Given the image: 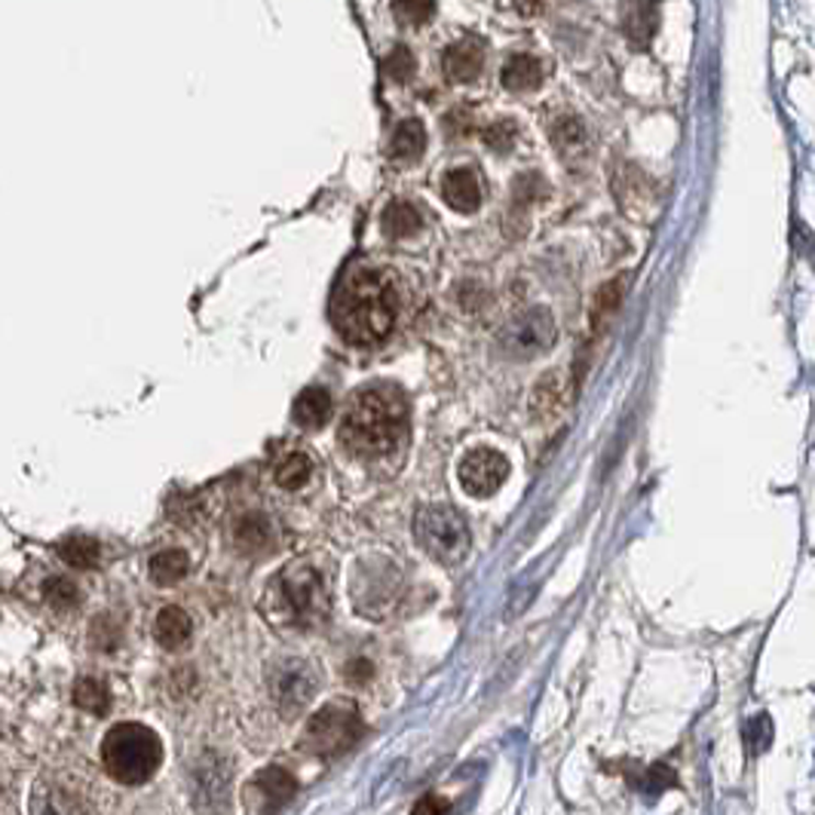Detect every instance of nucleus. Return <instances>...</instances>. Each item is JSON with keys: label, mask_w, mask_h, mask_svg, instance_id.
<instances>
[{"label": "nucleus", "mask_w": 815, "mask_h": 815, "mask_svg": "<svg viewBox=\"0 0 815 815\" xmlns=\"http://www.w3.org/2000/svg\"><path fill=\"white\" fill-rule=\"evenodd\" d=\"M408 439V399L396 384H369L350 399L341 420V445L356 457L396 454Z\"/></svg>", "instance_id": "obj_1"}, {"label": "nucleus", "mask_w": 815, "mask_h": 815, "mask_svg": "<svg viewBox=\"0 0 815 815\" xmlns=\"http://www.w3.org/2000/svg\"><path fill=\"white\" fill-rule=\"evenodd\" d=\"M399 297L381 270L353 268L331 297V322L347 343H381L396 326Z\"/></svg>", "instance_id": "obj_2"}, {"label": "nucleus", "mask_w": 815, "mask_h": 815, "mask_svg": "<svg viewBox=\"0 0 815 815\" xmlns=\"http://www.w3.org/2000/svg\"><path fill=\"white\" fill-rule=\"evenodd\" d=\"M264 613L273 625L301 629V632L326 623L331 613V598H328L322 574L304 562L285 564L268 582Z\"/></svg>", "instance_id": "obj_3"}, {"label": "nucleus", "mask_w": 815, "mask_h": 815, "mask_svg": "<svg viewBox=\"0 0 815 815\" xmlns=\"http://www.w3.org/2000/svg\"><path fill=\"white\" fill-rule=\"evenodd\" d=\"M102 763L120 785H145L163 763L160 736L145 724H117L102 742Z\"/></svg>", "instance_id": "obj_4"}, {"label": "nucleus", "mask_w": 815, "mask_h": 815, "mask_svg": "<svg viewBox=\"0 0 815 815\" xmlns=\"http://www.w3.org/2000/svg\"><path fill=\"white\" fill-rule=\"evenodd\" d=\"M415 536L427 555H432L439 564H460L469 555L473 536L469 524L460 516L457 509L442 503L423 506L415 516Z\"/></svg>", "instance_id": "obj_5"}, {"label": "nucleus", "mask_w": 815, "mask_h": 815, "mask_svg": "<svg viewBox=\"0 0 815 815\" xmlns=\"http://www.w3.org/2000/svg\"><path fill=\"white\" fill-rule=\"evenodd\" d=\"M362 733H365V721L353 705L328 702L307 721L301 745L316 757H341L362 739Z\"/></svg>", "instance_id": "obj_6"}, {"label": "nucleus", "mask_w": 815, "mask_h": 815, "mask_svg": "<svg viewBox=\"0 0 815 815\" xmlns=\"http://www.w3.org/2000/svg\"><path fill=\"white\" fill-rule=\"evenodd\" d=\"M401 595L399 567L386 558H365L350 577V598L359 613L371 620H381L389 610L396 608Z\"/></svg>", "instance_id": "obj_7"}, {"label": "nucleus", "mask_w": 815, "mask_h": 815, "mask_svg": "<svg viewBox=\"0 0 815 815\" xmlns=\"http://www.w3.org/2000/svg\"><path fill=\"white\" fill-rule=\"evenodd\" d=\"M555 343V319L546 307H531L500 331V350L509 359H536Z\"/></svg>", "instance_id": "obj_8"}, {"label": "nucleus", "mask_w": 815, "mask_h": 815, "mask_svg": "<svg viewBox=\"0 0 815 815\" xmlns=\"http://www.w3.org/2000/svg\"><path fill=\"white\" fill-rule=\"evenodd\" d=\"M297 779L285 767H264L246 785V806L254 815H280L295 801Z\"/></svg>", "instance_id": "obj_9"}, {"label": "nucleus", "mask_w": 815, "mask_h": 815, "mask_svg": "<svg viewBox=\"0 0 815 815\" xmlns=\"http://www.w3.org/2000/svg\"><path fill=\"white\" fill-rule=\"evenodd\" d=\"M316 690H319V675L304 659H282L280 666H273L270 671V693L288 712L307 705Z\"/></svg>", "instance_id": "obj_10"}, {"label": "nucleus", "mask_w": 815, "mask_h": 815, "mask_svg": "<svg viewBox=\"0 0 815 815\" xmlns=\"http://www.w3.org/2000/svg\"><path fill=\"white\" fill-rule=\"evenodd\" d=\"M460 485L466 494H473V497H490V494H497L500 485L506 482V475H509V460L500 454V451H494V448H475L469 451L466 457L460 460Z\"/></svg>", "instance_id": "obj_11"}, {"label": "nucleus", "mask_w": 815, "mask_h": 815, "mask_svg": "<svg viewBox=\"0 0 815 815\" xmlns=\"http://www.w3.org/2000/svg\"><path fill=\"white\" fill-rule=\"evenodd\" d=\"M485 65V46L482 41H460V44L448 46L442 68H445L448 80H457V83H469L478 77Z\"/></svg>", "instance_id": "obj_12"}, {"label": "nucleus", "mask_w": 815, "mask_h": 815, "mask_svg": "<svg viewBox=\"0 0 815 815\" xmlns=\"http://www.w3.org/2000/svg\"><path fill=\"white\" fill-rule=\"evenodd\" d=\"M200 782H196V803L203 806V810H212V813H218L224 810V803H227V785H230V776L224 770V763H212V757H206L203 763H200Z\"/></svg>", "instance_id": "obj_13"}, {"label": "nucleus", "mask_w": 815, "mask_h": 815, "mask_svg": "<svg viewBox=\"0 0 815 815\" xmlns=\"http://www.w3.org/2000/svg\"><path fill=\"white\" fill-rule=\"evenodd\" d=\"M442 193H445V203L457 212H475L482 206V181L473 169H454L448 172L442 181Z\"/></svg>", "instance_id": "obj_14"}, {"label": "nucleus", "mask_w": 815, "mask_h": 815, "mask_svg": "<svg viewBox=\"0 0 815 815\" xmlns=\"http://www.w3.org/2000/svg\"><path fill=\"white\" fill-rule=\"evenodd\" d=\"M328 415H331V396H328V389H322V386L304 389L295 399V405H292V420H295L297 427H304V430L326 427Z\"/></svg>", "instance_id": "obj_15"}, {"label": "nucleus", "mask_w": 815, "mask_h": 815, "mask_svg": "<svg viewBox=\"0 0 815 815\" xmlns=\"http://www.w3.org/2000/svg\"><path fill=\"white\" fill-rule=\"evenodd\" d=\"M193 635V623L191 616L181 608H163L157 623H154V637L157 644L166 647V650H181Z\"/></svg>", "instance_id": "obj_16"}, {"label": "nucleus", "mask_w": 815, "mask_h": 815, "mask_svg": "<svg viewBox=\"0 0 815 815\" xmlns=\"http://www.w3.org/2000/svg\"><path fill=\"white\" fill-rule=\"evenodd\" d=\"M423 150H427V129H423V123L420 120H401V126L393 133V142H389L393 160L411 163Z\"/></svg>", "instance_id": "obj_17"}, {"label": "nucleus", "mask_w": 815, "mask_h": 815, "mask_svg": "<svg viewBox=\"0 0 815 815\" xmlns=\"http://www.w3.org/2000/svg\"><path fill=\"white\" fill-rule=\"evenodd\" d=\"M234 540H237L239 552H246V555H261V552H268L270 543H273V524H270L264 516H246V519H239L237 531H234Z\"/></svg>", "instance_id": "obj_18"}, {"label": "nucleus", "mask_w": 815, "mask_h": 815, "mask_svg": "<svg viewBox=\"0 0 815 815\" xmlns=\"http://www.w3.org/2000/svg\"><path fill=\"white\" fill-rule=\"evenodd\" d=\"M543 83V65L534 56H512L503 68V87L512 92H531Z\"/></svg>", "instance_id": "obj_19"}, {"label": "nucleus", "mask_w": 815, "mask_h": 815, "mask_svg": "<svg viewBox=\"0 0 815 815\" xmlns=\"http://www.w3.org/2000/svg\"><path fill=\"white\" fill-rule=\"evenodd\" d=\"M313 473V460L304 454V451H285L280 460H276V466H273V478H276V485L285 490H297L304 488L307 482H310Z\"/></svg>", "instance_id": "obj_20"}, {"label": "nucleus", "mask_w": 815, "mask_h": 815, "mask_svg": "<svg viewBox=\"0 0 815 815\" xmlns=\"http://www.w3.org/2000/svg\"><path fill=\"white\" fill-rule=\"evenodd\" d=\"M59 555L68 567L92 570V567H99V562H102V543L87 534L68 536V540H61L59 543Z\"/></svg>", "instance_id": "obj_21"}, {"label": "nucleus", "mask_w": 815, "mask_h": 815, "mask_svg": "<svg viewBox=\"0 0 815 815\" xmlns=\"http://www.w3.org/2000/svg\"><path fill=\"white\" fill-rule=\"evenodd\" d=\"M191 570V558L181 548H163L150 558V579L157 586H176L179 579L188 577Z\"/></svg>", "instance_id": "obj_22"}, {"label": "nucleus", "mask_w": 815, "mask_h": 815, "mask_svg": "<svg viewBox=\"0 0 815 815\" xmlns=\"http://www.w3.org/2000/svg\"><path fill=\"white\" fill-rule=\"evenodd\" d=\"M423 227V215L417 212L411 203H389L384 212V234L389 239H408L415 237Z\"/></svg>", "instance_id": "obj_23"}, {"label": "nucleus", "mask_w": 815, "mask_h": 815, "mask_svg": "<svg viewBox=\"0 0 815 815\" xmlns=\"http://www.w3.org/2000/svg\"><path fill=\"white\" fill-rule=\"evenodd\" d=\"M564 384H562V374H548L543 377L534 389V399H531V411L540 420H546V417H555L562 411L564 405Z\"/></svg>", "instance_id": "obj_24"}, {"label": "nucleus", "mask_w": 815, "mask_h": 815, "mask_svg": "<svg viewBox=\"0 0 815 815\" xmlns=\"http://www.w3.org/2000/svg\"><path fill=\"white\" fill-rule=\"evenodd\" d=\"M552 142L562 154H582L586 150V129L577 117H558L552 123Z\"/></svg>", "instance_id": "obj_25"}, {"label": "nucleus", "mask_w": 815, "mask_h": 815, "mask_svg": "<svg viewBox=\"0 0 815 815\" xmlns=\"http://www.w3.org/2000/svg\"><path fill=\"white\" fill-rule=\"evenodd\" d=\"M75 702L77 709H83V712L104 714L111 709V693H107V687L102 681L83 678V681L75 683Z\"/></svg>", "instance_id": "obj_26"}, {"label": "nucleus", "mask_w": 815, "mask_h": 815, "mask_svg": "<svg viewBox=\"0 0 815 815\" xmlns=\"http://www.w3.org/2000/svg\"><path fill=\"white\" fill-rule=\"evenodd\" d=\"M34 815H87L77 797L65 791H37L34 797Z\"/></svg>", "instance_id": "obj_27"}, {"label": "nucleus", "mask_w": 815, "mask_h": 815, "mask_svg": "<svg viewBox=\"0 0 815 815\" xmlns=\"http://www.w3.org/2000/svg\"><path fill=\"white\" fill-rule=\"evenodd\" d=\"M623 301V280L608 282L601 292H598V301H595V328H604L613 319V313Z\"/></svg>", "instance_id": "obj_28"}, {"label": "nucleus", "mask_w": 815, "mask_h": 815, "mask_svg": "<svg viewBox=\"0 0 815 815\" xmlns=\"http://www.w3.org/2000/svg\"><path fill=\"white\" fill-rule=\"evenodd\" d=\"M415 56H411V49L408 46H396L389 56L384 59V71L389 80H396V83H408L411 77H415Z\"/></svg>", "instance_id": "obj_29"}, {"label": "nucleus", "mask_w": 815, "mask_h": 815, "mask_svg": "<svg viewBox=\"0 0 815 815\" xmlns=\"http://www.w3.org/2000/svg\"><path fill=\"white\" fill-rule=\"evenodd\" d=\"M435 10V0H393V13L399 15L405 25H423Z\"/></svg>", "instance_id": "obj_30"}, {"label": "nucleus", "mask_w": 815, "mask_h": 815, "mask_svg": "<svg viewBox=\"0 0 815 815\" xmlns=\"http://www.w3.org/2000/svg\"><path fill=\"white\" fill-rule=\"evenodd\" d=\"M516 135H519V129H516L512 120H497V123H490L488 129H485V145L490 150L506 154V150H512V145H516Z\"/></svg>", "instance_id": "obj_31"}, {"label": "nucleus", "mask_w": 815, "mask_h": 815, "mask_svg": "<svg viewBox=\"0 0 815 815\" xmlns=\"http://www.w3.org/2000/svg\"><path fill=\"white\" fill-rule=\"evenodd\" d=\"M46 601H49L53 608H59V610L75 608V604H77L75 582H71V579H65V577L49 579V582H46Z\"/></svg>", "instance_id": "obj_32"}, {"label": "nucleus", "mask_w": 815, "mask_h": 815, "mask_svg": "<svg viewBox=\"0 0 815 815\" xmlns=\"http://www.w3.org/2000/svg\"><path fill=\"white\" fill-rule=\"evenodd\" d=\"M625 29H629V34L635 37L637 44H644V41H650L653 29H656V15L647 7H635L632 15H629V22H625Z\"/></svg>", "instance_id": "obj_33"}, {"label": "nucleus", "mask_w": 815, "mask_h": 815, "mask_svg": "<svg viewBox=\"0 0 815 815\" xmlns=\"http://www.w3.org/2000/svg\"><path fill=\"white\" fill-rule=\"evenodd\" d=\"M411 815H451V801L442 797V794H423V797L415 803Z\"/></svg>", "instance_id": "obj_34"}]
</instances>
